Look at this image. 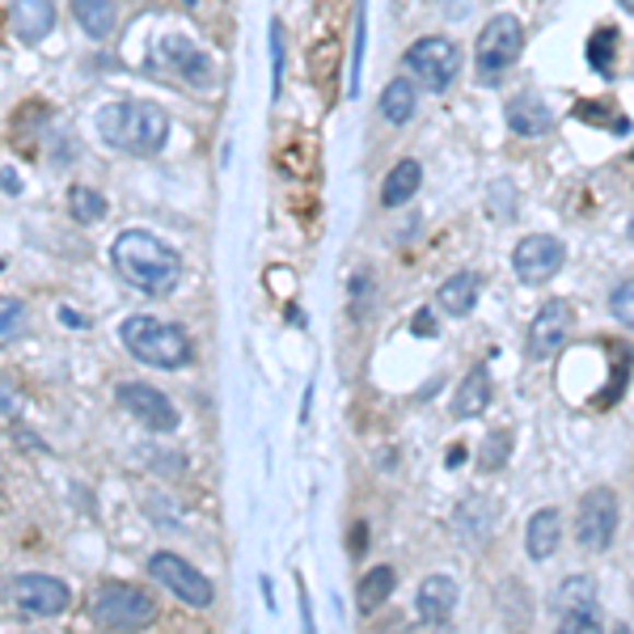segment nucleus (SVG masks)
<instances>
[{
    "mask_svg": "<svg viewBox=\"0 0 634 634\" xmlns=\"http://www.w3.org/2000/svg\"><path fill=\"white\" fill-rule=\"evenodd\" d=\"M97 136L131 157H157L169 140V115L157 102H110L97 110Z\"/></svg>",
    "mask_w": 634,
    "mask_h": 634,
    "instance_id": "obj_2",
    "label": "nucleus"
},
{
    "mask_svg": "<svg viewBox=\"0 0 634 634\" xmlns=\"http://www.w3.org/2000/svg\"><path fill=\"white\" fill-rule=\"evenodd\" d=\"M68 212H72V221L77 224H102L106 221V212H110V203H106V195L94 187H72L68 190Z\"/></svg>",
    "mask_w": 634,
    "mask_h": 634,
    "instance_id": "obj_26",
    "label": "nucleus"
},
{
    "mask_svg": "<svg viewBox=\"0 0 634 634\" xmlns=\"http://www.w3.org/2000/svg\"><path fill=\"white\" fill-rule=\"evenodd\" d=\"M17 407H22V402L13 398V385H9V380H0V414H4V419H13Z\"/></svg>",
    "mask_w": 634,
    "mask_h": 634,
    "instance_id": "obj_35",
    "label": "nucleus"
},
{
    "mask_svg": "<svg viewBox=\"0 0 634 634\" xmlns=\"http://www.w3.org/2000/svg\"><path fill=\"white\" fill-rule=\"evenodd\" d=\"M618 495L609 491V486H592L579 507H575V541L584 545V550H592V554H601L613 545L618 538Z\"/></svg>",
    "mask_w": 634,
    "mask_h": 634,
    "instance_id": "obj_9",
    "label": "nucleus"
},
{
    "mask_svg": "<svg viewBox=\"0 0 634 634\" xmlns=\"http://www.w3.org/2000/svg\"><path fill=\"white\" fill-rule=\"evenodd\" d=\"M478 287H482V280H478L474 271H457V275H448V280L441 284V309L448 317H466L478 305Z\"/></svg>",
    "mask_w": 634,
    "mask_h": 634,
    "instance_id": "obj_22",
    "label": "nucleus"
},
{
    "mask_svg": "<svg viewBox=\"0 0 634 634\" xmlns=\"http://www.w3.org/2000/svg\"><path fill=\"white\" fill-rule=\"evenodd\" d=\"M419 183H423V165L414 157L398 161V165L385 174V183H380V203H385V208H402L407 199H414Z\"/></svg>",
    "mask_w": 634,
    "mask_h": 634,
    "instance_id": "obj_20",
    "label": "nucleus"
},
{
    "mask_svg": "<svg viewBox=\"0 0 634 634\" xmlns=\"http://www.w3.org/2000/svg\"><path fill=\"white\" fill-rule=\"evenodd\" d=\"M457 579L453 575H427L423 584H419V618L427 622V626H444L448 618H453V609H457Z\"/></svg>",
    "mask_w": 634,
    "mask_h": 634,
    "instance_id": "obj_17",
    "label": "nucleus"
},
{
    "mask_svg": "<svg viewBox=\"0 0 634 634\" xmlns=\"http://www.w3.org/2000/svg\"><path fill=\"white\" fill-rule=\"evenodd\" d=\"M507 457H512V427H495L486 441H482V448H478V466L491 474V470H500Z\"/></svg>",
    "mask_w": 634,
    "mask_h": 634,
    "instance_id": "obj_27",
    "label": "nucleus"
},
{
    "mask_svg": "<svg viewBox=\"0 0 634 634\" xmlns=\"http://www.w3.org/2000/svg\"><path fill=\"white\" fill-rule=\"evenodd\" d=\"M90 613H94V622L102 631H136V626H149L157 618V604H153V597L144 588L110 579V584H102L94 592Z\"/></svg>",
    "mask_w": 634,
    "mask_h": 634,
    "instance_id": "obj_4",
    "label": "nucleus"
},
{
    "mask_svg": "<svg viewBox=\"0 0 634 634\" xmlns=\"http://www.w3.org/2000/svg\"><path fill=\"white\" fill-rule=\"evenodd\" d=\"M453 520H457V533H461L466 545H486L495 538V525H500V504L486 500V495H470V500L457 504Z\"/></svg>",
    "mask_w": 634,
    "mask_h": 634,
    "instance_id": "obj_15",
    "label": "nucleus"
},
{
    "mask_svg": "<svg viewBox=\"0 0 634 634\" xmlns=\"http://www.w3.org/2000/svg\"><path fill=\"white\" fill-rule=\"evenodd\" d=\"M563 262H567V246H563L559 237H550V233H529V237H520L516 250H512V267H516L520 284H529V287L550 284V280L563 271Z\"/></svg>",
    "mask_w": 634,
    "mask_h": 634,
    "instance_id": "obj_10",
    "label": "nucleus"
},
{
    "mask_svg": "<svg viewBox=\"0 0 634 634\" xmlns=\"http://www.w3.org/2000/svg\"><path fill=\"white\" fill-rule=\"evenodd\" d=\"M26 321H31V314H26L22 301H0V348H9L13 339H22L26 334Z\"/></svg>",
    "mask_w": 634,
    "mask_h": 634,
    "instance_id": "obj_28",
    "label": "nucleus"
},
{
    "mask_svg": "<svg viewBox=\"0 0 634 634\" xmlns=\"http://www.w3.org/2000/svg\"><path fill=\"white\" fill-rule=\"evenodd\" d=\"M609 314L618 317L622 326H631L634 330V280H622V284L613 287V296H609Z\"/></svg>",
    "mask_w": 634,
    "mask_h": 634,
    "instance_id": "obj_32",
    "label": "nucleus"
},
{
    "mask_svg": "<svg viewBox=\"0 0 634 634\" xmlns=\"http://www.w3.org/2000/svg\"><path fill=\"white\" fill-rule=\"evenodd\" d=\"M0 187H4V195H22V178H17V169H0Z\"/></svg>",
    "mask_w": 634,
    "mask_h": 634,
    "instance_id": "obj_36",
    "label": "nucleus"
},
{
    "mask_svg": "<svg viewBox=\"0 0 634 634\" xmlns=\"http://www.w3.org/2000/svg\"><path fill=\"white\" fill-rule=\"evenodd\" d=\"M491 373H486V364H478L470 377L461 380V389H457V398H453V414L457 419H478V414L491 407Z\"/></svg>",
    "mask_w": 634,
    "mask_h": 634,
    "instance_id": "obj_21",
    "label": "nucleus"
},
{
    "mask_svg": "<svg viewBox=\"0 0 634 634\" xmlns=\"http://www.w3.org/2000/svg\"><path fill=\"white\" fill-rule=\"evenodd\" d=\"M72 17L81 22V31L90 34V38H110L115 22H119L115 0H72Z\"/></svg>",
    "mask_w": 634,
    "mask_h": 634,
    "instance_id": "obj_23",
    "label": "nucleus"
},
{
    "mask_svg": "<svg viewBox=\"0 0 634 634\" xmlns=\"http://www.w3.org/2000/svg\"><path fill=\"white\" fill-rule=\"evenodd\" d=\"M571 330H575V305L563 296L545 301L529 326V360H554L571 343Z\"/></svg>",
    "mask_w": 634,
    "mask_h": 634,
    "instance_id": "obj_11",
    "label": "nucleus"
},
{
    "mask_svg": "<svg viewBox=\"0 0 634 634\" xmlns=\"http://www.w3.org/2000/svg\"><path fill=\"white\" fill-rule=\"evenodd\" d=\"M407 68H411V77L423 90L444 94L457 81V72H461V51H457L453 38L427 34V38H414L411 47H407Z\"/></svg>",
    "mask_w": 634,
    "mask_h": 634,
    "instance_id": "obj_6",
    "label": "nucleus"
},
{
    "mask_svg": "<svg viewBox=\"0 0 634 634\" xmlns=\"http://www.w3.org/2000/svg\"><path fill=\"white\" fill-rule=\"evenodd\" d=\"M9 26L26 47H38L47 34L56 31V0H13Z\"/></svg>",
    "mask_w": 634,
    "mask_h": 634,
    "instance_id": "obj_16",
    "label": "nucleus"
},
{
    "mask_svg": "<svg viewBox=\"0 0 634 634\" xmlns=\"http://www.w3.org/2000/svg\"><path fill=\"white\" fill-rule=\"evenodd\" d=\"M110 262L131 287L149 292V296H169L178 280H183V258L169 250L161 237L144 233V228H127L110 246Z\"/></svg>",
    "mask_w": 634,
    "mask_h": 634,
    "instance_id": "obj_1",
    "label": "nucleus"
},
{
    "mask_svg": "<svg viewBox=\"0 0 634 634\" xmlns=\"http://www.w3.org/2000/svg\"><path fill=\"white\" fill-rule=\"evenodd\" d=\"M373 275H368V271H355V275H351V317H355V321H364V317H368V301H373Z\"/></svg>",
    "mask_w": 634,
    "mask_h": 634,
    "instance_id": "obj_30",
    "label": "nucleus"
},
{
    "mask_svg": "<svg viewBox=\"0 0 634 634\" xmlns=\"http://www.w3.org/2000/svg\"><path fill=\"white\" fill-rule=\"evenodd\" d=\"M149 575L157 579L161 588H169V597H178V601L190 604V609H208L212 597H216L212 579L195 567V563H187L183 554H169V550H157V554L149 559Z\"/></svg>",
    "mask_w": 634,
    "mask_h": 634,
    "instance_id": "obj_8",
    "label": "nucleus"
},
{
    "mask_svg": "<svg viewBox=\"0 0 634 634\" xmlns=\"http://www.w3.org/2000/svg\"><path fill=\"white\" fill-rule=\"evenodd\" d=\"M507 127L516 131V136H525V140H538V136H545L550 127H554V115H550V106L541 102L538 94H516L507 97V110H504Z\"/></svg>",
    "mask_w": 634,
    "mask_h": 634,
    "instance_id": "obj_18",
    "label": "nucleus"
},
{
    "mask_svg": "<svg viewBox=\"0 0 634 634\" xmlns=\"http://www.w3.org/2000/svg\"><path fill=\"white\" fill-rule=\"evenodd\" d=\"M613 47H618V31H609V26L588 38V63H592L601 77L613 72Z\"/></svg>",
    "mask_w": 634,
    "mask_h": 634,
    "instance_id": "obj_29",
    "label": "nucleus"
},
{
    "mask_svg": "<svg viewBox=\"0 0 634 634\" xmlns=\"http://www.w3.org/2000/svg\"><path fill=\"white\" fill-rule=\"evenodd\" d=\"M520 51H525V31H520V22H516L512 13H495V17L482 26V34H478V43H474L478 77H482L486 85H495L507 68L520 60Z\"/></svg>",
    "mask_w": 634,
    "mask_h": 634,
    "instance_id": "obj_5",
    "label": "nucleus"
},
{
    "mask_svg": "<svg viewBox=\"0 0 634 634\" xmlns=\"http://www.w3.org/2000/svg\"><path fill=\"white\" fill-rule=\"evenodd\" d=\"M364 545V525H355V533H351V550H360Z\"/></svg>",
    "mask_w": 634,
    "mask_h": 634,
    "instance_id": "obj_39",
    "label": "nucleus"
},
{
    "mask_svg": "<svg viewBox=\"0 0 634 634\" xmlns=\"http://www.w3.org/2000/svg\"><path fill=\"white\" fill-rule=\"evenodd\" d=\"M491 216L495 221H507V216H516V187L507 183V178H500V183H491Z\"/></svg>",
    "mask_w": 634,
    "mask_h": 634,
    "instance_id": "obj_31",
    "label": "nucleus"
},
{
    "mask_svg": "<svg viewBox=\"0 0 634 634\" xmlns=\"http://www.w3.org/2000/svg\"><path fill=\"white\" fill-rule=\"evenodd\" d=\"M9 597L31 618H60L63 609L72 604V588L63 579H56V575H17L9 584Z\"/></svg>",
    "mask_w": 634,
    "mask_h": 634,
    "instance_id": "obj_13",
    "label": "nucleus"
},
{
    "mask_svg": "<svg viewBox=\"0 0 634 634\" xmlns=\"http://www.w3.org/2000/svg\"><path fill=\"white\" fill-rule=\"evenodd\" d=\"M161 56H165V63H169L187 85H195V90H212L216 68H212V60H208L190 38H183V34H165V38H161Z\"/></svg>",
    "mask_w": 634,
    "mask_h": 634,
    "instance_id": "obj_14",
    "label": "nucleus"
},
{
    "mask_svg": "<svg viewBox=\"0 0 634 634\" xmlns=\"http://www.w3.org/2000/svg\"><path fill=\"white\" fill-rule=\"evenodd\" d=\"M618 4H622V9H626V13H634V0H618Z\"/></svg>",
    "mask_w": 634,
    "mask_h": 634,
    "instance_id": "obj_40",
    "label": "nucleus"
},
{
    "mask_svg": "<svg viewBox=\"0 0 634 634\" xmlns=\"http://www.w3.org/2000/svg\"><path fill=\"white\" fill-rule=\"evenodd\" d=\"M60 321L63 326H72V330H85V326H90V317L77 314V309H60Z\"/></svg>",
    "mask_w": 634,
    "mask_h": 634,
    "instance_id": "obj_37",
    "label": "nucleus"
},
{
    "mask_svg": "<svg viewBox=\"0 0 634 634\" xmlns=\"http://www.w3.org/2000/svg\"><path fill=\"white\" fill-rule=\"evenodd\" d=\"M559 541H563V516H559V507H541L529 516V529H525V550H529V559L541 563V559H550L554 550H559Z\"/></svg>",
    "mask_w": 634,
    "mask_h": 634,
    "instance_id": "obj_19",
    "label": "nucleus"
},
{
    "mask_svg": "<svg viewBox=\"0 0 634 634\" xmlns=\"http://www.w3.org/2000/svg\"><path fill=\"white\" fill-rule=\"evenodd\" d=\"M187 4H195V0H187Z\"/></svg>",
    "mask_w": 634,
    "mask_h": 634,
    "instance_id": "obj_41",
    "label": "nucleus"
},
{
    "mask_svg": "<svg viewBox=\"0 0 634 634\" xmlns=\"http://www.w3.org/2000/svg\"><path fill=\"white\" fill-rule=\"evenodd\" d=\"M414 334H423V339H427V334H436V326H432V314H427V309L414 317Z\"/></svg>",
    "mask_w": 634,
    "mask_h": 634,
    "instance_id": "obj_38",
    "label": "nucleus"
},
{
    "mask_svg": "<svg viewBox=\"0 0 634 634\" xmlns=\"http://www.w3.org/2000/svg\"><path fill=\"white\" fill-rule=\"evenodd\" d=\"M414 97H419L414 81H407V77L389 81V85H385V94H380V115H385L394 127H402L414 115Z\"/></svg>",
    "mask_w": 634,
    "mask_h": 634,
    "instance_id": "obj_24",
    "label": "nucleus"
},
{
    "mask_svg": "<svg viewBox=\"0 0 634 634\" xmlns=\"http://www.w3.org/2000/svg\"><path fill=\"white\" fill-rule=\"evenodd\" d=\"M394 584H398V571L394 567H373L360 579V613H373L380 604L394 597Z\"/></svg>",
    "mask_w": 634,
    "mask_h": 634,
    "instance_id": "obj_25",
    "label": "nucleus"
},
{
    "mask_svg": "<svg viewBox=\"0 0 634 634\" xmlns=\"http://www.w3.org/2000/svg\"><path fill=\"white\" fill-rule=\"evenodd\" d=\"M554 613H559V626L567 634L604 631L597 579H592V575H567V579L559 584V592H554Z\"/></svg>",
    "mask_w": 634,
    "mask_h": 634,
    "instance_id": "obj_7",
    "label": "nucleus"
},
{
    "mask_svg": "<svg viewBox=\"0 0 634 634\" xmlns=\"http://www.w3.org/2000/svg\"><path fill=\"white\" fill-rule=\"evenodd\" d=\"M119 339H124V348L140 360V364H149V368H187L190 360H195V351H190V339L174 326V321H161V317H149V314H131L124 317V326H119Z\"/></svg>",
    "mask_w": 634,
    "mask_h": 634,
    "instance_id": "obj_3",
    "label": "nucleus"
},
{
    "mask_svg": "<svg viewBox=\"0 0 634 634\" xmlns=\"http://www.w3.org/2000/svg\"><path fill=\"white\" fill-rule=\"evenodd\" d=\"M149 457H153V470H157V474H169V478H178V474H183V470H187V466H183V457H178V453H149Z\"/></svg>",
    "mask_w": 634,
    "mask_h": 634,
    "instance_id": "obj_34",
    "label": "nucleus"
},
{
    "mask_svg": "<svg viewBox=\"0 0 634 634\" xmlns=\"http://www.w3.org/2000/svg\"><path fill=\"white\" fill-rule=\"evenodd\" d=\"M271 68H275V94H280V85H284V26L280 22H271Z\"/></svg>",
    "mask_w": 634,
    "mask_h": 634,
    "instance_id": "obj_33",
    "label": "nucleus"
},
{
    "mask_svg": "<svg viewBox=\"0 0 634 634\" xmlns=\"http://www.w3.org/2000/svg\"><path fill=\"white\" fill-rule=\"evenodd\" d=\"M119 407H124L140 427L149 432H174L178 427V407L161 394L157 385H144V380H124L119 385Z\"/></svg>",
    "mask_w": 634,
    "mask_h": 634,
    "instance_id": "obj_12",
    "label": "nucleus"
}]
</instances>
